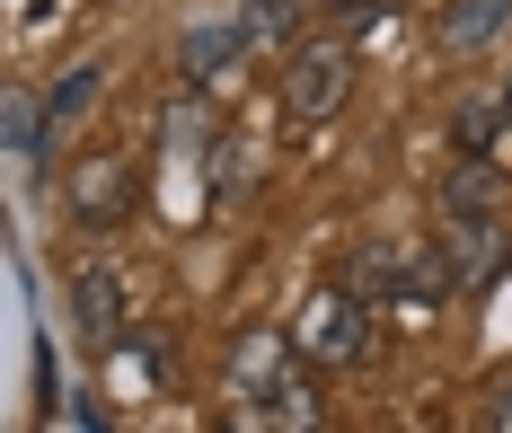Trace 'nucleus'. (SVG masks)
<instances>
[{
  "mask_svg": "<svg viewBox=\"0 0 512 433\" xmlns=\"http://www.w3.org/2000/svg\"><path fill=\"white\" fill-rule=\"evenodd\" d=\"M504 115H512V98H468V107H460V142H468V151H486V142L504 133Z\"/></svg>",
  "mask_w": 512,
  "mask_h": 433,
  "instance_id": "nucleus-9",
  "label": "nucleus"
},
{
  "mask_svg": "<svg viewBox=\"0 0 512 433\" xmlns=\"http://www.w3.org/2000/svg\"><path fill=\"white\" fill-rule=\"evenodd\" d=\"M345 98V45H309L292 71H283V107L292 115H327Z\"/></svg>",
  "mask_w": 512,
  "mask_h": 433,
  "instance_id": "nucleus-3",
  "label": "nucleus"
},
{
  "mask_svg": "<svg viewBox=\"0 0 512 433\" xmlns=\"http://www.w3.org/2000/svg\"><path fill=\"white\" fill-rule=\"evenodd\" d=\"M71 310H80V336H89V345H115V336L133 327V301H124V274L106 266V257H89V266L71 274Z\"/></svg>",
  "mask_w": 512,
  "mask_h": 433,
  "instance_id": "nucleus-2",
  "label": "nucleus"
},
{
  "mask_svg": "<svg viewBox=\"0 0 512 433\" xmlns=\"http://www.w3.org/2000/svg\"><path fill=\"white\" fill-rule=\"evenodd\" d=\"M106 89V71L98 62H80V71H71V80H53V98H45V115L53 124H80V107H89V98H98Z\"/></svg>",
  "mask_w": 512,
  "mask_h": 433,
  "instance_id": "nucleus-7",
  "label": "nucleus"
},
{
  "mask_svg": "<svg viewBox=\"0 0 512 433\" xmlns=\"http://www.w3.org/2000/svg\"><path fill=\"white\" fill-rule=\"evenodd\" d=\"M451 213H495V168H486V177H477V168H460V177H451Z\"/></svg>",
  "mask_w": 512,
  "mask_h": 433,
  "instance_id": "nucleus-10",
  "label": "nucleus"
},
{
  "mask_svg": "<svg viewBox=\"0 0 512 433\" xmlns=\"http://www.w3.org/2000/svg\"><path fill=\"white\" fill-rule=\"evenodd\" d=\"M292 27H301V0H248V18H239L248 45H274V36H292Z\"/></svg>",
  "mask_w": 512,
  "mask_h": 433,
  "instance_id": "nucleus-8",
  "label": "nucleus"
},
{
  "mask_svg": "<svg viewBox=\"0 0 512 433\" xmlns=\"http://www.w3.org/2000/svg\"><path fill=\"white\" fill-rule=\"evenodd\" d=\"M504 9H512V0H451V18H442V45H451V54H477V45L504 27Z\"/></svg>",
  "mask_w": 512,
  "mask_h": 433,
  "instance_id": "nucleus-5",
  "label": "nucleus"
},
{
  "mask_svg": "<svg viewBox=\"0 0 512 433\" xmlns=\"http://www.w3.org/2000/svg\"><path fill=\"white\" fill-rule=\"evenodd\" d=\"M71 213L89 221V230H106V221L124 213V168H115V160H89V168H71Z\"/></svg>",
  "mask_w": 512,
  "mask_h": 433,
  "instance_id": "nucleus-4",
  "label": "nucleus"
},
{
  "mask_svg": "<svg viewBox=\"0 0 512 433\" xmlns=\"http://www.w3.org/2000/svg\"><path fill=\"white\" fill-rule=\"evenodd\" d=\"M265 372H283V336H248L239 345V380H265Z\"/></svg>",
  "mask_w": 512,
  "mask_h": 433,
  "instance_id": "nucleus-11",
  "label": "nucleus"
},
{
  "mask_svg": "<svg viewBox=\"0 0 512 433\" xmlns=\"http://www.w3.org/2000/svg\"><path fill=\"white\" fill-rule=\"evenodd\" d=\"M239 45H248V36H230V27H186L177 62H186V80H212V71H230V62H239Z\"/></svg>",
  "mask_w": 512,
  "mask_h": 433,
  "instance_id": "nucleus-6",
  "label": "nucleus"
},
{
  "mask_svg": "<svg viewBox=\"0 0 512 433\" xmlns=\"http://www.w3.org/2000/svg\"><path fill=\"white\" fill-rule=\"evenodd\" d=\"M53 115L45 107H27V98H18V107H9V151H18V160H27V151H36V133H45Z\"/></svg>",
  "mask_w": 512,
  "mask_h": 433,
  "instance_id": "nucleus-12",
  "label": "nucleus"
},
{
  "mask_svg": "<svg viewBox=\"0 0 512 433\" xmlns=\"http://www.w3.org/2000/svg\"><path fill=\"white\" fill-rule=\"evenodd\" d=\"M486 425H512V380H495V389H486Z\"/></svg>",
  "mask_w": 512,
  "mask_h": 433,
  "instance_id": "nucleus-14",
  "label": "nucleus"
},
{
  "mask_svg": "<svg viewBox=\"0 0 512 433\" xmlns=\"http://www.w3.org/2000/svg\"><path fill=\"white\" fill-rule=\"evenodd\" d=\"M274 398H283V425H309V416H318V407H309V389H301V380H274Z\"/></svg>",
  "mask_w": 512,
  "mask_h": 433,
  "instance_id": "nucleus-13",
  "label": "nucleus"
},
{
  "mask_svg": "<svg viewBox=\"0 0 512 433\" xmlns=\"http://www.w3.org/2000/svg\"><path fill=\"white\" fill-rule=\"evenodd\" d=\"M292 345H301V354H318V363H354L362 345H371L362 301H345V292H318V301L301 310V327H292Z\"/></svg>",
  "mask_w": 512,
  "mask_h": 433,
  "instance_id": "nucleus-1",
  "label": "nucleus"
}]
</instances>
